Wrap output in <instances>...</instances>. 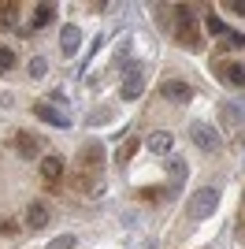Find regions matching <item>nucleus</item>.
I'll list each match as a JSON object with an SVG mask.
<instances>
[{"mask_svg": "<svg viewBox=\"0 0 245 249\" xmlns=\"http://www.w3.org/2000/svg\"><path fill=\"white\" fill-rule=\"evenodd\" d=\"M74 171H78L82 190H101V175H104V145L101 142H89V145L78 149V160H74Z\"/></svg>", "mask_w": 245, "mask_h": 249, "instance_id": "1", "label": "nucleus"}, {"mask_svg": "<svg viewBox=\"0 0 245 249\" xmlns=\"http://www.w3.org/2000/svg\"><path fill=\"white\" fill-rule=\"evenodd\" d=\"M219 208V190H212V186H201L197 194H190V219H208Z\"/></svg>", "mask_w": 245, "mask_h": 249, "instance_id": "2", "label": "nucleus"}, {"mask_svg": "<svg viewBox=\"0 0 245 249\" xmlns=\"http://www.w3.org/2000/svg\"><path fill=\"white\" fill-rule=\"evenodd\" d=\"M190 142H193L201 153H219V134H215V126L204 123V119L190 123Z\"/></svg>", "mask_w": 245, "mask_h": 249, "instance_id": "3", "label": "nucleus"}, {"mask_svg": "<svg viewBox=\"0 0 245 249\" xmlns=\"http://www.w3.org/2000/svg\"><path fill=\"white\" fill-rule=\"evenodd\" d=\"M141 93H145V71L138 67V63H130V67H126V74H122L119 97H122V101H138Z\"/></svg>", "mask_w": 245, "mask_h": 249, "instance_id": "4", "label": "nucleus"}, {"mask_svg": "<svg viewBox=\"0 0 245 249\" xmlns=\"http://www.w3.org/2000/svg\"><path fill=\"white\" fill-rule=\"evenodd\" d=\"M163 101L190 104V101H193V86L182 82V78H163Z\"/></svg>", "mask_w": 245, "mask_h": 249, "instance_id": "5", "label": "nucleus"}, {"mask_svg": "<svg viewBox=\"0 0 245 249\" xmlns=\"http://www.w3.org/2000/svg\"><path fill=\"white\" fill-rule=\"evenodd\" d=\"M11 145H15V153H19L22 160H37V153H41V142L30 134V130H15Z\"/></svg>", "mask_w": 245, "mask_h": 249, "instance_id": "6", "label": "nucleus"}, {"mask_svg": "<svg viewBox=\"0 0 245 249\" xmlns=\"http://www.w3.org/2000/svg\"><path fill=\"white\" fill-rule=\"evenodd\" d=\"M49 219H52V212H49L45 201H30V205H26V227L30 231H45Z\"/></svg>", "mask_w": 245, "mask_h": 249, "instance_id": "7", "label": "nucleus"}, {"mask_svg": "<svg viewBox=\"0 0 245 249\" xmlns=\"http://www.w3.org/2000/svg\"><path fill=\"white\" fill-rule=\"evenodd\" d=\"M145 149H149V153H156V156H167V153L175 149L171 130H153V134L145 138Z\"/></svg>", "mask_w": 245, "mask_h": 249, "instance_id": "8", "label": "nucleus"}, {"mask_svg": "<svg viewBox=\"0 0 245 249\" xmlns=\"http://www.w3.org/2000/svg\"><path fill=\"white\" fill-rule=\"evenodd\" d=\"M34 112H37L41 119H45V123H52V126H60V130H63V126H71V119H67V115H63L60 108H52L49 101H37V104H34Z\"/></svg>", "mask_w": 245, "mask_h": 249, "instance_id": "9", "label": "nucleus"}, {"mask_svg": "<svg viewBox=\"0 0 245 249\" xmlns=\"http://www.w3.org/2000/svg\"><path fill=\"white\" fill-rule=\"evenodd\" d=\"M78 45H82V30H78V26H63V30H60V49H63V56H74V52H78Z\"/></svg>", "mask_w": 245, "mask_h": 249, "instance_id": "10", "label": "nucleus"}, {"mask_svg": "<svg viewBox=\"0 0 245 249\" xmlns=\"http://www.w3.org/2000/svg\"><path fill=\"white\" fill-rule=\"evenodd\" d=\"M186 171H190V167H186V160L182 156H171V160H167V175H171V190H178L186 182Z\"/></svg>", "mask_w": 245, "mask_h": 249, "instance_id": "11", "label": "nucleus"}, {"mask_svg": "<svg viewBox=\"0 0 245 249\" xmlns=\"http://www.w3.org/2000/svg\"><path fill=\"white\" fill-rule=\"evenodd\" d=\"M19 19V4L15 0H0V30H11Z\"/></svg>", "mask_w": 245, "mask_h": 249, "instance_id": "12", "label": "nucleus"}, {"mask_svg": "<svg viewBox=\"0 0 245 249\" xmlns=\"http://www.w3.org/2000/svg\"><path fill=\"white\" fill-rule=\"evenodd\" d=\"M52 19H56V8H52V4H37V11H34V22H30V34L41 30V26H49Z\"/></svg>", "mask_w": 245, "mask_h": 249, "instance_id": "13", "label": "nucleus"}, {"mask_svg": "<svg viewBox=\"0 0 245 249\" xmlns=\"http://www.w3.org/2000/svg\"><path fill=\"white\" fill-rule=\"evenodd\" d=\"M41 175L49 178V182H56V178L63 175V160L60 156H45V160H41Z\"/></svg>", "mask_w": 245, "mask_h": 249, "instance_id": "14", "label": "nucleus"}, {"mask_svg": "<svg viewBox=\"0 0 245 249\" xmlns=\"http://www.w3.org/2000/svg\"><path fill=\"white\" fill-rule=\"evenodd\" d=\"M219 74L234 86H245V63H227V67H219Z\"/></svg>", "mask_w": 245, "mask_h": 249, "instance_id": "15", "label": "nucleus"}, {"mask_svg": "<svg viewBox=\"0 0 245 249\" xmlns=\"http://www.w3.org/2000/svg\"><path fill=\"white\" fill-rule=\"evenodd\" d=\"M242 104H223V123H230V126H234V123H242Z\"/></svg>", "mask_w": 245, "mask_h": 249, "instance_id": "16", "label": "nucleus"}, {"mask_svg": "<svg viewBox=\"0 0 245 249\" xmlns=\"http://www.w3.org/2000/svg\"><path fill=\"white\" fill-rule=\"evenodd\" d=\"M11 67H15V52H11L8 45H0V74H8Z\"/></svg>", "mask_w": 245, "mask_h": 249, "instance_id": "17", "label": "nucleus"}, {"mask_svg": "<svg viewBox=\"0 0 245 249\" xmlns=\"http://www.w3.org/2000/svg\"><path fill=\"white\" fill-rule=\"evenodd\" d=\"M204 26H208V30H212V34H219V37H223V34H227L223 19H219V15H215V11H208V15H204Z\"/></svg>", "mask_w": 245, "mask_h": 249, "instance_id": "18", "label": "nucleus"}, {"mask_svg": "<svg viewBox=\"0 0 245 249\" xmlns=\"http://www.w3.org/2000/svg\"><path fill=\"white\" fill-rule=\"evenodd\" d=\"M74 242H78L74 234H60V238H52L45 249H74Z\"/></svg>", "mask_w": 245, "mask_h": 249, "instance_id": "19", "label": "nucleus"}, {"mask_svg": "<svg viewBox=\"0 0 245 249\" xmlns=\"http://www.w3.org/2000/svg\"><path fill=\"white\" fill-rule=\"evenodd\" d=\"M134 149H138V138H126V142H122V149H119V156H115V160H119V164H126V160H130V156H134Z\"/></svg>", "mask_w": 245, "mask_h": 249, "instance_id": "20", "label": "nucleus"}, {"mask_svg": "<svg viewBox=\"0 0 245 249\" xmlns=\"http://www.w3.org/2000/svg\"><path fill=\"white\" fill-rule=\"evenodd\" d=\"M45 71H49V60H45V56H34L30 60V74L34 78H45Z\"/></svg>", "mask_w": 245, "mask_h": 249, "instance_id": "21", "label": "nucleus"}, {"mask_svg": "<svg viewBox=\"0 0 245 249\" xmlns=\"http://www.w3.org/2000/svg\"><path fill=\"white\" fill-rule=\"evenodd\" d=\"M112 119H115V108H97L89 123H112Z\"/></svg>", "mask_w": 245, "mask_h": 249, "instance_id": "22", "label": "nucleus"}, {"mask_svg": "<svg viewBox=\"0 0 245 249\" xmlns=\"http://www.w3.org/2000/svg\"><path fill=\"white\" fill-rule=\"evenodd\" d=\"M230 11H238V15H245V0H234V4H227Z\"/></svg>", "mask_w": 245, "mask_h": 249, "instance_id": "23", "label": "nucleus"}]
</instances>
